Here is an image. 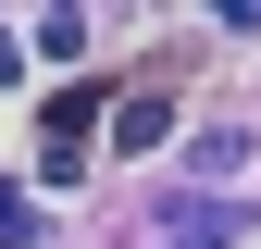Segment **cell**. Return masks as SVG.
<instances>
[{
    "label": "cell",
    "mask_w": 261,
    "mask_h": 249,
    "mask_svg": "<svg viewBox=\"0 0 261 249\" xmlns=\"http://www.w3.org/2000/svg\"><path fill=\"white\" fill-rule=\"evenodd\" d=\"M87 50V13H75V0H62V13H38V62H75Z\"/></svg>",
    "instance_id": "cell-4"
},
{
    "label": "cell",
    "mask_w": 261,
    "mask_h": 249,
    "mask_svg": "<svg viewBox=\"0 0 261 249\" xmlns=\"http://www.w3.org/2000/svg\"><path fill=\"white\" fill-rule=\"evenodd\" d=\"M212 25L224 38H261V0H212Z\"/></svg>",
    "instance_id": "cell-7"
},
{
    "label": "cell",
    "mask_w": 261,
    "mask_h": 249,
    "mask_svg": "<svg viewBox=\"0 0 261 249\" xmlns=\"http://www.w3.org/2000/svg\"><path fill=\"white\" fill-rule=\"evenodd\" d=\"M0 87H25V38H13V13H0Z\"/></svg>",
    "instance_id": "cell-8"
},
{
    "label": "cell",
    "mask_w": 261,
    "mask_h": 249,
    "mask_svg": "<svg viewBox=\"0 0 261 249\" xmlns=\"http://www.w3.org/2000/svg\"><path fill=\"white\" fill-rule=\"evenodd\" d=\"M174 137V87H124L112 100V150H162Z\"/></svg>",
    "instance_id": "cell-1"
},
{
    "label": "cell",
    "mask_w": 261,
    "mask_h": 249,
    "mask_svg": "<svg viewBox=\"0 0 261 249\" xmlns=\"http://www.w3.org/2000/svg\"><path fill=\"white\" fill-rule=\"evenodd\" d=\"M87 112H100V87H62V100H50V137H62V150H87Z\"/></svg>",
    "instance_id": "cell-5"
},
{
    "label": "cell",
    "mask_w": 261,
    "mask_h": 249,
    "mask_svg": "<svg viewBox=\"0 0 261 249\" xmlns=\"http://www.w3.org/2000/svg\"><path fill=\"white\" fill-rule=\"evenodd\" d=\"M25 237H38V200H25V175L0 162V249H25Z\"/></svg>",
    "instance_id": "cell-3"
},
{
    "label": "cell",
    "mask_w": 261,
    "mask_h": 249,
    "mask_svg": "<svg viewBox=\"0 0 261 249\" xmlns=\"http://www.w3.org/2000/svg\"><path fill=\"white\" fill-rule=\"evenodd\" d=\"M162 249H237V212L224 200H174L162 212Z\"/></svg>",
    "instance_id": "cell-2"
},
{
    "label": "cell",
    "mask_w": 261,
    "mask_h": 249,
    "mask_svg": "<svg viewBox=\"0 0 261 249\" xmlns=\"http://www.w3.org/2000/svg\"><path fill=\"white\" fill-rule=\"evenodd\" d=\"M187 162H199L212 187H224V175H249V124H237V137H199V150H187Z\"/></svg>",
    "instance_id": "cell-6"
}]
</instances>
